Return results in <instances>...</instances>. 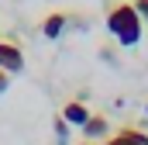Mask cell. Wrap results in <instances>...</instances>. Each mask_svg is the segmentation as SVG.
<instances>
[{"label": "cell", "instance_id": "277c9868", "mask_svg": "<svg viewBox=\"0 0 148 145\" xmlns=\"http://www.w3.org/2000/svg\"><path fill=\"white\" fill-rule=\"evenodd\" d=\"M103 145H148V135L138 128H121L117 135H110Z\"/></svg>", "mask_w": 148, "mask_h": 145}, {"label": "cell", "instance_id": "52a82bcc", "mask_svg": "<svg viewBox=\"0 0 148 145\" xmlns=\"http://www.w3.org/2000/svg\"><path fill=\"white\" fill-rule=\"evenodd\" d=\"M55 138H59V145H66V138H69V124L62 121V114L55 117Z\"/></svg>", "mask_w": 148, "mask_h": 145}, {"label": "cell", "instance_id": "ba28073f", "mask_svg": "<svg viewBox=\"0 0 148 145\" xmlns=\"http://www.w3.org/2000/svg\"><path fill=\"white\" fill-rule=\"evenodd\" d=\"M134 10H138L141 24H148V0H134Z\"/></svg>", "mask_w": 148, "mask_h": 145}, {"label": "cell", "instance_id": "6da1fadb", "mask_svg": "<svg viewBox=\"0 0 148 145\" xmlns=\"http://www.w3.org/2000/svg\"><path fill=\"white\" fill-rule=\"evenodd\" d=\"M107 31H110L124 48H131V45L141 41V17H138L134 3H114L110 14H107Z\"/></svg>", "mask_w": 148, "mask_h": 145}, {"label": "cell", "instance_id": "3957f363", "mask_svg": "<svg viewBox=\"0 0 148 145\" xmlns=\"http://www.w3.org/2000/svg\"><path fill=\"white\" fill-rule=\"evenodd\" d=\"M62 121H66V124H69V128H83V124H86V121H90V110H86V104H83V100H69V104H66V107H62Z\"/></svg>", "mask_w": 148, "mask_h": 145}, {"label": "cell", "instance_id": "9c48e42d", "mask_svg": "<svg viewBox=\"0 0 148 145\" xmlns=\"http://www.w3.org/2000/svg\"><path fill=\"white\" fill-rule=\"evenodd\" d=\"M7 86H10V72H3V69H0V97L7 93Z\"/></svg>", "mask_w": 148, "mask_h": 145}, {"label": "cell", "instance_id": "5b68a950", "mask_svg": "<svg viewBox=\"0 0 148 145\" xmlns=\"http://www.w3.org/2000/svg\"><path fill=\"white\" fill-rule=\"evenodd\" d=\"M66 24H69V17H66L62 10H52V14L41 21V35L45 38H59L62 31H66Z\"/></svg>", "mask_w": 148, "mask_h": 145}, {"label": "cell", "instance_id": "8992f818", "mask_svg": "<svg viewBox=\"0 0 148 145\" xmlns=\"http://www.w3.org/2000/svg\"><path fill=\"white\" fill-rule=\"evenodd\" d=\"M107 131H110V124H107L103 114H90V121L83 124V135H86V138H103Z\"/></svg>", "mask_w": 148, "mask_h": 145}, {"label": "cell", "instance_id": "7a4b0ae2", "mask_svg": "<svg viewBox=\"0 0 148 145\" xmlns=\"http://www.w3.org/2000/svg\"><path fill=\"white\" fill-rule=\"evenodd\" d=\"M0 69L10 72V76L24 69V52H21V45L14 38H0Z\"/></svg>", "mask_w": 148, "mask_h": 145}, {"label": "cell", "instance_id": "30bf717a", "mask_svg": "<svg viewBox=\"0 0 148 145\" xmlns=\"http://www.w3.org/2000/svg\"><path fill=\"white\" fill-rule=\"evenodd\" d=\"M79 145H90V142H79Z\"/></svg>", "mask_w": 148, "mask_h": 145}, {"label": "cell", "instance_id": "8fae6325", "mask_svg": "<svg viewBox=\"0 0 148 145\" xmlns=\"http://www.w3.org/2000/svg\"><path fill=\"white\" fill-rule=\"evenodd\" d=\"M145 114H148V104H145Z\"/></svg>", "mask_w": 148, "mask_h": 145}]
</instances>
